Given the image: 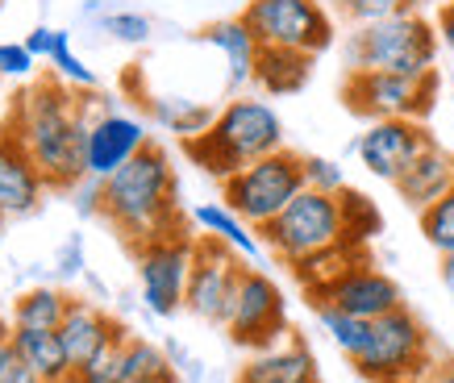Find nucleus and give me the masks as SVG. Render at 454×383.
I'll list each match as a JSON object with an SVG mask.
<instances>
[{"label": "nucleus", "instance_id": "obj_1", "mask_svg": "<svg viewBox=\"0 0 454 383\" xmlns=\"http://www.w3.org/2000/svg\"><path fill=\"white\" fill-rule=\"evenodd\" d=\"M4 125L17 129V137L26 142L46 188L71 192L88 176L83 151H88V125L92 121H88L75 88L59 80L55 71H46L38 83H29L26 92L17 96L9 105Z\"/></svg>", "mask_w": 454, "mask_h": 383}, {"label": "nucleus", "instance_id": "obj_2", "mask_svg": "<svg viewBox=\"0 0 454 383\" xmlns=\"http://www.w3.org/2000/svg\"><path fill=\"white\" fill-rule=\"evenodd\" d=\"M176 196H179V184H176L171 154L151 137L117 176L105 179V208H100V217L109 221L129 246H142L151 238H167V233L184 230Z\"/></svg>", "mask_w": 454, "mask_h": 383}, {"label": "nucleus", "instance_id": "obj_3", "mask_svg": "<svg viewBox=\"0 0 454 383\" xmlns=\"http://www.w3.org/2000/svg\"><path fill=\"white\" fill-rule=\"evenodd\" d=\"M184 154L192 159L205 176H213L217 184H225L230 176H238L247 163L262 159V154L284 151V121L267 100L254 96H234L225 109H217V121L208 125L205 134L179 142Z\"/></svg>", "mask_w": 454, "mask_h": 383}, {"label": "nucleus", "instance_id": "obj_4", "mask_svg": "<svg viewBox=\"0 0 454 383\" xmlns=\"http://www.w3.org/2000/svg\"><path fill=\"white\" fill-rule=\"evenodd\" d=\"M442 38L434 21L417 13H392L372 26H355L346 34V71H396V75H429L438 71Z\"/></svg>", "mask_w": 454, "mask_h": 383}, {"label": "nucleus", "instance_id": "obj_5", "mask_svg": "<svg viewBox=\"0 0 454 383\" xmlns=\"http://www.w3.org/2000/svg\"><path fill=\"white\" fill-rule=\"evenodd\" d=\"M434 363L438 358H434L429 329L404 304L384 317H375L363 350L350 358V367L367 383H421Z\"/></svg>", "mask_w": 454, "mask_h": 383}, {"label": "nucleus", "instance_id": "obj_6", "mask_svg": "<svg viewBox=\"0 0 454 383\" xmlns=\"http://www.w3.org/2000/svg\"><path fill=\"white\" fill-rule=\"evenodd\" d=\"M304 192V154L296 151H276L262 154L254 163H247L238 176L221 184V200L234 208L238 217L262 230L267 221H276L284 208Z\"/></svg>", "mask_w": 454, "mask_h": 383}, {"label": "nucleus", "instance_id": "obj_7", "mask_svg": "<svg viewBox=\"0 0 454 383\" xmlns=\"http://www.w3.org/2000/svg\"><path fill=\"white\" fill-rule=\"evenodd\" d=\"M438 71L429 75H396V71H346L342 100L346 109L363 121H387V117H409L426 121L434 100H438Z\"/></svg>", "mask_w": 454, "mask_h": 383}, {"label": "nucleus", "instance_id": "obj_8", "mask_svg": "<svg viewBox=\"0 0 454 383\" xmlns=\"http://www.w3.org/2000/svg\"><path fill=\"white\" fill-rule=\"evenodd\" d=\"M238 17L262 46H288L304 55H325L338 38L325 0H247Z\"/></svg>", "mask_w": 454, "mask_h": 383}, {"label": "nucleus", "instance_id": "obj_9", "mask_svg": "<svg viewBox=\"0 0 454 383\" xmlns=\"http://www.w3.org/2000/svg\"><path fill=\"white\" fill-rule=\"evenodd\" d=\"M267 254H276L284 267L313 250H325L333 242H342V208H338V196H325V192L304 188L296 200H292L276 221H267L259 230Z\"/></svg>", "mask_w": 454, "mask_h": 383}, {"label": "nucleus", "instance_id": "obj_10", "mask_svg": "<svg viewBox=\"0 0 454 383\" xmlns=\"http://www.w3.org/2000/svg\"><path fill=\"white\" fill-rule=\"evenodd\" d=\"M192 250H196V233L179 230L167 238H151L134 246L138 254V287H142V304L151 317L171 321L176 313H184V296H188V275H192Z\"/></svg>", "mask_w": 454, "mask_h": 383}, {"label": "nucleus", "instance_id": "obj_11", "mask_svg": "<svg viewBox=\"0 0 454 383\" xmlns=\"http://www.w3.org/2000/svg\"><path fill=\"white\" fill-rule=\"evenodd\" d=\"M225 333L230 342L242 346V350H271V346L288 333V301L279 284L259 267H247L242 271V284H238V296L230 304V317H225Z\"/></svg>", "mask_w": 454, "mask_h": 383}, {"label": "nucleus", "instance_id": "obj_12", "mask_svg": "<svg viewBox=\"0 0 454 383\" xmlns=\"http://www.w3.org/2000/svg\"><path fill=\"white\" fill-rule=\"evenodd\" d=\"M250 262L238 254L234 246H225L208 233H196V250H192V275H188V296H184V309L208 325H225L230 317V304L238 296V284H242V271Z\"/></svg>", "mask_w": 454, "mask_h": 383}, {"label": "nucleus", "instance_id": "obj_13", "mask_svg": "<svg viewBox=\"0 0 454 383\" xmlns=\"http://www.w3.org/2000/svg\"><path fill=\"white\" fill-rule=\"evenodd\" d=\"M429 142H434V134H429L421 121L387 117V121H367V129L355 137V154L375 179L396 184V179L404 176V167L413 163Z\"/></svg>", "mask_w": 454, "mask_h": 383}, {"label": "nucleus", "instance_id": "obj_14", "mask_svg": "<svg viewBox=\"0 0 454 383\" xmlns=\"http://www.w3.org/2000/svg\"><path fill=\"white\" fill-rule=\"evenodd\" d=\"M313 304H333L350 317H363V321H375V317L392 313L404 304V292L387 271H380L372 259L355 262L346 275H338L330 287H321L317 296H309Z\"/></svg>", "mask_w": 454, "mask_h": 383}, {"label": "nucleus", "instance_id": "obj_15", "mask_svg": "<svg viewBox=\"0 0 454 383\" xmlns=\"http://www.w3.org/2000/svg\"><path fill=\"white\" fill-rule=\"evenodd\" d=\"M151 142V129L142 117L134 113H117V109H105L92 117L88 125V151H83V167L92 179H109L117 176L134 154Z\"/></svg>", "mask_w": 454, "mask_h": 383}, {"label": "nucleus", "instance_id": "obj_16", "mask_svg": "<svg viewBox=\"0 0 454 383\" xmlns=\"http://www.w3.org/2000/svg\"><path fill=\"white\" fill-rule=\"evenodd\" d=\"M42 192H46V179H42L34 154L26 151L17 129L0 125V217H34L42 208Z\"/></svg>", "mask_w": 454, "mask_h": 383}, {"label": "nucleus", "instance_id": "obj_17", "mask_svg": "<svg viewBox=\"0 0 454 383\" xmlns=\"http://www.w3.org/2000/svg\"><path fill=\"white\" fill-rule=\"evenodd\" d=\"M392 188H396V196L413 208V213L429 208L434 200H442V196L454 188V151H446V146H438V142H429L426 151L404 167V176H400Z\"/></svg>", "mask_w": 454, "mask_h": 383}, {"label": "nucleus", "instance_id": "obj_18", "mask_svg": "<svg viewBox=\"0 0 454 383\" xmlns=\"http://www.w3.org/2000/svg\"><path fill=\"white\" fill-rule=\"evenodd\" d=\"M200 38H205L208 46H217L221 59H225V80H230V92H242V88L254 83V67H259L262 42L250 34V26L242 21V17L213 21Z\"/></svg>", "mask_w": 454, "mask_h": 383}, {"label": "nucleus", "instance_id": "obj_19", "mask_svg": "<svg viewBox=\"0 0 454 383\" xmlns=\"http://www.w3.org/2000/svg\"><path fill=\"white\" fill-rule=\"evenodd\" d=\"M234 383H317V358L301 338L276 342L271 350H259L250 358Z\"/></svg>", "mask_w": 454, "mask_h": 383}, {"label": "nucleus", "instance_id": "obj_20", "mask_svg": "<svg viewBox=\"0 0 454 383\" xmlns=\"http://www.w3.org/2000/svg\"><path fill=\"white\" fill-rule=\"evenodd\" d=\"M121 321L117 317H109L100 304L92 301H71L67 317H63V325H59V342H63V350H67L71 367H80L88 355H97L100 346L109 342L113 333H121Z\"/></svg>", "mask_w": 454, "mask_h": 383}, {"label": "nucleus", "instance_id": "obj_21", "mask_svg": "<svg viewBox=\"0 0 454 383\" xmlns=\"http://www.w3.org/2000/svg\"><path fill=\"white\" fill-rule=\"evenodd\" d=\"M313 67H317V55L288 51V46H262L259 67H254V83L267 96H296L309 88Z\"/></svg>", "mask_w": 454, "mask_h": 383}, {"label": "nucleus", "instance_id": "obj_22", "mask_svg": "<svg viewBox=\"0 0 454 383\" xmlns=\"http://www.w3.org/2000/svg\"><path fill=\"white\" fill-rule=\"evenodd\" d=\"M13 350L29 363L42 383H71V358L59 342V329H13Z\"/></svg>", "mask_w": 454, "mask_h": 383}, {"label": "nucleus", "instance_id": "obj_23", "mask_svg": "<svg viewBox=\"0 0 454 383\" xmlns=\"http://www.w3.org/2000/svg\"><path fill=\"white\" fill-rule=\"evenodd\" d=\"M192 225L200 233H208V238H217V242H225V246H234L238 254L247 262H254L262 254V238L254 225H247V221L238 217L234 208L225 205V200H213V205H196L192 208Z\"/></svg>", "mask_w": 454, "mask_h": 383}, {"label": "nucleus", "instance_id": "obj_24", "mask_svg": "<svg viewBox=\"0 0 454 383\" xmlns=\"http://www.w3.org/2000/svg\"><path fill=\"white\" fill-rule=\"evenodd\" d=\"M363 259H372L367 254V246H350V242H333V246H325V250H313V254H304V259H296V262H288V271H292V279L309 292V296H317L321 287H330L338 275H346L355 262H363Z\"/></svg>", "mask_w": 454, "mask_h": 383}, {"label": "nucleus", "instance_id": "obj_25", "mask_svg": "<svg viewBox=\"0 0 454 383\" xmlns=\"http://www.w3.org/2000/svg\"><path fill=\"white\" fill-rule=\"evenodd\" d=\"M146 117L154 125H163L167 134H176L179 142L205 134L208 125L217 121V109H208L200 100H188V96H146Z\"/></svg>", "mask_w": 454, "mask_h": 383}, {"label": "nucleus", "instance_id": "obj_26", "mask_svg": "<svg viewBox=\"0 0 454 383\" xmlns=\"http://www.w3.org/2000/svg\"><path fill=\"white\" fill-rule=\"evenodd\" d=\"M71 301L63 287H51V284H38V287H26L21 296L13 301V329H59L63 317H67Z\"/></svg>", "mask_w": 454, "mask_h": 383}, {"label": "nucleus", "instance_id": "obj_27", "mask_svg": "<svg viewBox=\"0 0 454 383\" xmlns=\"http://www.w3.org/2000/svg\"><path fill=\"white\" fill-rule=\"evenodd\" d=\"M338 208H342V242H350V246H372L384 233V213L367 192L342 188L338 192Z\"/></svg>", "mask_w": 454, "mask_h": 383}, {"label": "nucleus", "instance_id": "obj_28", "mask_svg": "<svg viewBox=\"0 0 454 383\" xmlns=\"http://www.w3.org/2000/svg\"><path fill=\"white\" fill-rule=\"evenodd\" d=\"M125 342H129V329L113 333L97 355H88L71 371V383H125Z\"/></svg>", "mask_w": 454, "mask_h": 383}, {"label": "nucleus", "instance_id": "obj_29", "mask_svg": "<svg viewBox=\"0 0 454 383\" xmlns=\"http://www.w3.org/2000/svg\"><path fill=\"white\" fill-rule=\"evenodd\" d=\"M154 379H176V367H171V355L159 350L154 342L129 333L125 342V383H154Z\"/></svg>", "mask_w": 454, "mask_h": 383}, {"label": "nucleus", "instance_id": "obj_30", "mask_svg": "<svg viewBox=\"0 0 454 383\" xmlns=\"http://www.w3.org/2000/svg\"><path fill=\"white\" fill-rule=\"evenodd\" d=\"M313 309H317L321 329L333 338V346H338L346 358H355L358 350H363V342H367V329H372V321L350 317V313H342V309H333V304H313Z\"/></svg>", "mask_w": 454, "mask_h": 383}, {"label": "nucleus", "instance_id": "obj_31", "mask_svg": "<svg viewBox=\"0 0 454 383\" xmlns=\"http://www.w3.org/2000/svg\"><path fill=\"white\" fill-rule=\"evenodd\" d=\"M417 225H421V238H426L438 254L454 250V188L446 192L442 200H434L429 208H421V213H417Z\"/></svg>", "mask_w": 454, "mask_h": 383}, {"label": "nucleus", "instance_id": "obj_32", "mask_svg": "<svg viewBox=\"0 0 454 383\" xmlns=\"http://www.w3.org/2000/svg\"><path fill=\"white\" fill-rule=\"evenodd\" d=\"M333 9L350 26H372V21H384L392 13H417L421 0H333Z\"/></svg>", "mask_w": 454, "mask_h": 383}, {"label": "nucleus", "instance_id": "obj_33", "mask_svg": "<svg viewBox=\"0 0 454 383\" xmlns=\"http://www.w3.org/2000/svg\"><path fill=\"white\" fill-rule=\"evenodd\" d=\"M51 71H55L63 83H71L75 92H92L97 88V71L88 67L75 51H71V34L59 29V42H55V55H51Z\"/></svg>", "mask_w": 454, "mask_h": 383}, {"label": "nucleus", "instance_id": "obj_34", "mask_svg": "<svg viewBox=\"0 0 454 383\" xmlns=\"http://www.w3.org/2000/svg\"><path fill=\"white\" fill-rule=\"evenodd\" d=\"M304 188L338 196V192L346 188L342 163H333V159H325V154H304Z\"/></svg>", "mask_w": 454, "mask_h": 383}, {"label": "nucleus", "instance_id": "obj_35", "mask_svg": "<svg viewBox=\"0 0 454 383\" xmlns=\"http://www.w3.org/2000/svg\"><path fill=\"white\" fill-rule=\"evenodd\" d=\"M100 29L113 42H125V46L151 42V17H142V13H105L100 17Z\"/></svg>", "mask_w": 454, "mask_h": 383}, {"label": "nucleus", "instance_id": "obj_36", "mask_svg": "<svg viewBox=\"0 0 454 383\" xmlns=\"http://www.w3.org/2000/svg\"><path fill=\"white\" fill-rule=\"evenodd\" d=\"M38 59L26 51V42H0V80H29Z\"/></svg>", "mask_w": 454, "mask_h": 383}, {"label": "nucleus", "instance_id": "obj_37", "mask_svg": "<svg viewBox=\"0 0 454 383\" xmlns=\"http://www.w3.org/2000/svg\"><path fill=\"white\" fill-rule=\"evenodd\" d=\"M71 200H75V213H80V217H100V208H105V179L83 176L80 184L71 188Z\"/></svg>", "mask_w": 454, "mask_h": 383}, {"label": "nucleus", "instance_id": "obj_38", "mask_svg": "<svg viewBox=\"0 0 454 383\" xmlns=\"http://www.w3.org/2000/svg\"><path fill=\"white\" fill-rule=\"evenodd\" d=\"M0 383H42L34 371H29V363L13 350V342H4V350H0Z\"/></svg>", "mask_w": 454, "mask_h": 383}, {"label": "nucleus", "instance_id": "obj_39", "mask_svg": "<svg viewBox=\"0 0 454 383\" xmlns=\"http://www.w3.org/2000/svg\"><path fill=\"white\" fill-rule=\"evenodd\" d=\"M21 42H26V51L34 59H46V63H51V55H55V42H59V29L55 26H42V21H38V26L29 29Z\"/></svg>", "mask_w": 454, "mask_h": 383}, {"label": "nucleus", "instance_id": "obj_40", "mask_svg": "<svg viewBox=\"0 0 454 383\" xmlns=\"http://www.w3.org/2000/svg\"><path fill=\"white\" fill-rule=\"evenodd\" d=\"M55 271L63 275V279H75V275H83V242H80V238H67V242H63Z\"/></svg>", "mask_w": 454, "mask_h": 383}, {"label": "nucleus", "instance_id": "obj_41", "mask_svg": "<svg viewBox=\"0 0 454 383\" xmlns=\"http://www.w3.org/2000/svg\"><path fill=\"white\" fill-rule=\"evenodd\" d=\"M434 29H438L442 46L454 55V0H446V4H438V17H434Z\"/></svg>", "mask_w": 454, "mask_h": 383}, {"label": "nucleus", "instance_id": "obj_42", "mask_svg": "<svg viewBox=\"0 0 454 383\" xmlns=\"http://www.w3.org/2000/svg\"><path fill=\"white\" fill-rule=\"evenodd\" d=\"M438 279L442 287L454 296V250H446V254H438Z\"/></svg>", "mask_w": 454, "mask_h": 383}, {"label": "nucleus", "instance_id": "obj_43", "mask_svg": "<svg viewBox=\"0 0 454 383\" xmlns=\"http://www.w3.org/2000/svg\"><path fill=\"white\" fill-rule=\"evenodd\" d=\"M421 383H454V358H450V363H434V367H429V375Z\"/></svg>", "mask_w": 454, "mask_h": 383}, {"label": "nucleus", "instance_id": "obj_44", "mask_svg": "<svg viewBox=\"0 0 454 383\" xmlns=\"http://www.w3.org/2000/svg\"><path fill=\"white\" fill-rule=\"evenodd\" d=\"M13 338V321H0V350H4V342Z\"/></svg>", "mask_w": 454, "mask_h": 383}, {"label": "nucleus", "instance_id": "obj_45", "mask_svg": "<svg viewBox=\"0 0 454 383\" xmlns=\"http://www.w3.org/2000/svg\"><path fill=\"white\" fill-rule=\"evenodd\" d=\"M4 225H9V221H4V217H0V246H4Z\"/></svg>", "mask_w": 454, "mask_h": 383}, {"label": "nucleus", "instance_id": "obj_46", "mask_svg": "<svg viewBox=\"0 0 454 383\" xmlns=\"http://www.w3.org/2000/svg\"><path fill=\"white\" fill-rule=\"evenodd\" d=\"M154 383H179V375H176V379H154Z\"/></svg>", "mask_w": 454, "mask_h": 383}]
</instances>
